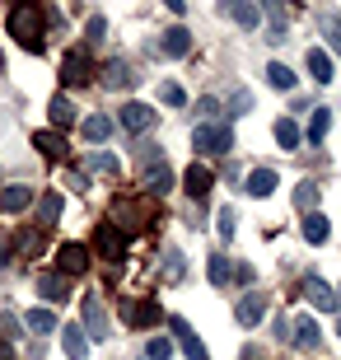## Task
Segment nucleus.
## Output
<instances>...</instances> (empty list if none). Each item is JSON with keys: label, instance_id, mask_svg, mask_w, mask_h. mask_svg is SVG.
<instances>
[{"label": "nucleus", "instance_id": "1", "mask_svg": "<svg viewBox=\"0 0 341 360\" xmlns=\"http://www.w3.org/2000/svg\"><path fill=\"white\" fill-rule=\"evenodd\" d=\"M10 33L19 38V47L42 52V10L38 5H14L10 10Z\"/></svg>", "mask_w": 341, "mask_h": 360}, {"label": "nucleus", "instance_id": "2", "mask_svg": "<svg viewBox=\"0 0 341 360\" xmlns=\"http://www.w3.org/2000/svg\"><path fill=\"white\" fill-rule=\"evenodd\" d=\"M112 215L122 220L117 229H145V225H155V197H117V201H112Z\"/></svg>", "mask_w": 341, "mask_h": 360}, {"label": "nucleus", "instance_id": "3", "mask_svg": "<svg viewBox=\"0 0 341 360\" xmlns=\"http://www.w3.org/2000/svg\"><path fill=\"white\" fill-rule=\"evenodd\" d=\"M192 141H197V150H201V155H229V146H234L229 127H220V122H201Z\"/></svg>", "mask_w": 341, "mask_h": 360}, {"label": "nucleus", "instance_id": "4", "mask_svg": "<svg viewBox=\"0 0 341 360\" xmlns=\"http://www.w3.org/2000/svg\"><path fill=\"white\" fill-rule=\"evenodd\" d=\"M94 66H89V52L84 47H70L66 56H61V84L66 89H75V84H89Z\"/></svg>", "mask_w": 341, "mask_h": 360}, {"label": "nucleus", "instance_id": "5", "mask_svg": "<svg viewBox=\"0 0 341 360\" xmlns=\"http://www.w3.org/2000/svg\"><path fill=\"white\" fill-rule=\"evenodd\" d=\"M79 314H84V333L94 337V342H103L108 337V314H103V304H98V295H89V300H79Z\"/></svg>", "mask_w": 341, "mask_h": 360}, {"label": "nucleus", "instance_id": "6", "mask_svg": "<svg viewBox=\"0 0 341 360\" xmlns=\"http://www.w3.org/2000/svg\"><path fill=\"white\" fill-rule=\"evenodd\" d=\"M94 248L103 253V262H117V257L127 253V239H122L117 225H98V229H94Z\"/></svg>", "mask_w": 341, "mask_h": 360}, {"label": "nucleus", "instance_id": "7", "mask_svg": "<svg viewBox=\"0 0 341 360\" xmlns=\"http://www.w3.org/2000/svg\"><path fill=\"white\" fill-rule=\"evenodd\" d=\"M141 183H145V197H164L173 187V169L164 160H155V164H145V174H141Z\"/></svg>", "mask_w": 341, "mask_h": 360}, {"label": "nucleus", "instance_id": "8", "mask_svg": "<svg viewBox=\"0 0 341 360\" xmlns=\"http://www.w3.org/2000/svg\"><path fill=\"white\" fill-rule=\"evenodd\" d=\"M117 122H122V131H150V127H155V108L150 103H127L117 112Z\"/></svg>", "mask_w": 341, "mask_h": 360}, {"label": "nucleus", "instance_id": "9", "mask_svg": "<svg viewBox=\"0 0 341 360\" xmlns=\"http://www.w3.org/2000/svg\"><path fill=\"white\" fill-rule=\"evenodd\" d=\"M238 328H257V323L266 319V295H257V290H248L243 300H238Z\"/></svg>", "mask_w": 341, "mask_h": 360}, {"label": "nucleus", "instance_id": "10", "mask_svg": "<svg viewBox=\"0 0 341 360\" xmlns=\"http://www.w3.org/2000/svg\"><path fill=\"white\" fill-rule=\"evenodd\" d=\"M183 187H187V197H197V201H206L210 197V187H215V174H210L206 164H192V169H187L183 174Z\"/></svg>", "mask_w": 341, "mask_h": 360}, {"label": "nucleus", "instance_id": "11", "mask_svg": "<svg viewBox=\"0 0 341 360\" xmlns=\"http://www.w3.org/2000/svg\"><path fill=\"white\" fill-rule=\"evenodd\" d=\"M56 262H61V276H79V271L89 267V248L84 243H61Z\"/></svg>", "mask_w": 341, "mask_h": 360}, {"label": "nucleus", "instance_id": "12", "mask_svg": "<svg viewBox=\"0 0 341 360\" xmlns=\"http://www.w3.org/2000/svg\"><path fill=\"white\" fill-rule=\"evenodd\" d=\"M169 328H173V337L183 342V356H187V360H206V342H201V337L192 333L183 319H169Z\"/></svg>", "mask_w": 341, "mask_h": 360}, {"label": "nucleus", "instance_id": "13", "mask_svg": "<svg viewBox=\"0 0 341 360\" xmlns=\"http://www.w3.org/2000/svg\"><path fill=\"white\" fill-rule=\"evenodd\" d=\"M290 342L304 351H314L318 342H323V328H318V319H295L290 323Z\"/></svg>", "mask_w": 341, "mask_h": 360}, {"label": "nucleus", "instance_id": "14", "mask_svg": "<svg viewBox=\"0 0 341 360\" xmlns=\"http://www.w3.org/2000/svg\"><path fill=\"white\" fill-rule=\"evenodd\" d=\"M38 295L52 300V304H61V300H70V281L61 276V271H42L38 276Z\"/></svg>", "mask_w": 341, "mask_h": 360}, {"label": "nucleus", "instance_id": "15", "mask_svg": "<svg viewBox=\"0 0 341 360\" xmlns=\"http://www.w3.org/2000/svg\"><path fill=\"white\" fill-rule=\"evenodd\" d=\"M159 319H164V309H159L155 300H136V304H127V323H131V328H155Z\"/></svg>", "mask_w": 341, "mask_h": 360}, {"label": "nucleus", "instance_id": "16", "mask_svg": "<svg viewBox=\"0 0 341 360\" xmlns=\"http://www.w3.org/2000/svg\"><path fill=\"white\" fill-rule=\"evenodd\" d=\"M28 206H33V187L14 183V187L0 192V211H5V215H19V211H28Z\"/></svg>", "mask_w": 341, "mask_h": 360}, {"label": "nucleus", "instance_id": "17", "mask_svg": "<svg viewBox=\"0 0 341 360\" xmlns=\"http://www.w3.org/2000/svg\"><path fill=\"white\" fill-rule=\"evenodd\" d=\"M304 295H309V304L314 309H323V314H328V309H337V290H332L328 281H309V285H304Z\"/></svg>", "mask_w": 341, "mask_h": 360}, {"label": "nucleus", "instance_id": "18", "mask_svg": "<svg viewBox=\"0 0 341 360\" xmlns=\"http://www.w3.org/2000/svg\"><path fill=\"white\" fill-rule=\"evenodd\" d=\"M61 347H66L70 360H84V356H89V342H84V328H79V323L61 328Z\"/></svg>", "mask_w": 341, "mask_h": 360}, {"label": "nucleus", "instance_id": "19", "mask_svg": "<svg viewBox=\"0 0 341 360\" xmlns=\"http://www.w3.org/2000/svg\"><path fill=\"white\" fill-rule=\"evenodd\" d=\"M159 52H164V56H187V52H192V33H187V28H169L164 42H159Z\"/></svg>", "mask_w": 341, "mask_h": 360}, {"label": "nucleus", "instance_id": "20", "mask_svg": "<svg viewBox=\"0 0 341 360\" xmlns=\"http://www.w3.org/2000/svg\"><path fill=\"white\" fill-rule=\"evenodd\" d=\"M276 187H281L276 169H252V174H248V192H252V197H271Z\"/></svg>", "mask_w": 341, "mask_h": 360}, {"label": "nucleus", "instance_id": "21", "mask_svg": "<svg viewBox=\"0 0 341 360\" xmlns=\"http://www.w3.org/2000/svg\"><path fill=\"white\" fill-rule=\"evenodd\" d=\"M309 75H314V84L332 80V56L323 52V47H309Z\"/></svg>", "mask_w": 341, "mask_h": 360}, {"label": "nucleus", "instance_id": "22", "mask_svg": "<svg viewBox=\"0 0 341 360\" xmlns=\"http://www.w3.org/2000/svg\"><path fill=\"white\" fill-rule=\"evenodd\" d=\"M131 80H136V75H131V66H127L122 56L103 66V84H108V89H122V84H131Z\"/></svg>", "mask_w": 341, "mask_h": 360}, {"label": "nucleus", "instance_id": "23", "mask_svg": "<svg viewBox=\"0 0 341 360\" xmlns=\"http://www.w3.org/2000/svg\"><path fill=\"white\" fill-rule=\"evenodd\" d=\"M328 234H332V229H328V215H304V239H309V243H314V248H318V243H328Z\"/></svg>", "mask_w": 341, "mask_h": 360}, {"label": "nucleus", "instance_id": "24", "mask_svg": "<svg viewBox=\"0 0 341 360\" xmlns=\"http://www.w3.org/2000/svg\"><path fill=\"white\" fill-rule=\"evenodd\" d=\"M61 206H66V201H61V192H42V197H38L42 225H56V220H61Z\"/></svg>", "mask_w": 341, "mask_h": 360}, {"label": "nucleus", "instance_id": "25", "mask_svg": "<svg viewBox=\"0 0 341 360\" xmlns=\"http://www.w3.org/2000/svg\"><path fill=\"white\" fill-rule=\"evenodd\" d=\"M79 131H84V141H108V136H112V122H108V117H98V112H89Z\"/></svg>", "mask_w": 341, "mask_h": 360}, {"label": "nucleus", "instance_id": "26", "mask_svg": "<svg viewBox=\"0 0 341 360\" xmlns=\"http://www.w3.org/2000/svg\"><path fill=\"white\" fill-rule=\"evenodd\" d=\"M266 84H271V89H295V70L290 66H281V61H271V66H266Z\"/></svg>", "mask_w": 341, "mask_h": 360}, {"label": "nucleus", "instance_id": "27", "mask_svg": "<svg viewBox=\"0 0 341 360\" xmlns=\"http://www.w3.org/2000/svg\"><path fill=\"white\" fill-rule=\"evenodd\" d=\"M33 146H38L47 160H61V155H66V141H61V136H52V131H38V136H33Z\"/></svg>", "mask_w": 341, "mask_h": 360}, {"label": "nucleus", "instance_id": "28", "mask_svg": "<svg viewBox=\"0 0 341 360\" xmlns=\"http://www.w3.org/2000/svg\"><path fill=\"white\" fill-rule=\"evenodd\" d=\"M224 14H229L234 24H243V28H257V19H262L257 5H243V0H238V5H224Z\"/></svg>", "mask_w": 341, "mask_h": 360}, {"label": "nucleus", "instance_id": "29", "mask_svg": "<svg viewBox=\"0 0 341 360\" xmlns=\"http://www.w3.org/2000/svg\"><path fill=\"white\" fill-rule=\"evenodd\" d=\"M276 141H281V150H295V146L304 141V131H300L290 117H281V122H276Z\"/></svg>", "mask_w": 341, "mask_h": 360}, {"label": "nucleus", "instance_id": "30", "mask_svg": "<svg viewBox=\"0 0 341 360\" xmlns=\"http://www.w3.org/2000/svg\"><path fill=\"white\" fill-rule=\"evenodd\" d=\"M206 276H210V285H229V276H234V267H229V257H210L206 262Z\"/></svg>", "mask_w": 341, "mask_h": 360}, {"label": "nucleus", "instance_id": "31", "mask_svg": "<svg viewBox=\"0 0 341 360\" xmlns=\"http://www.w3.org/2000/svg\"><path fill=\"white\" fill-rule=\"evenodd\" d=\"M328 127H332V112H328V108H314V117H309V131H304V136L318 146V141L328 136Z\"/></svg>", "mask_w": 341, "mask_h": 360}, {"label": "nucleus", "instance_id": "32", "mask_svg": "<svg viewBox=\"0 0 341 360\" xmlns=\"http://www.w3.org/2000/svg\"><path fill=\"white\" fill-rule=\"evenodd\" d=\"M52 122H56V127H70V122H75V103H70L66 94H56V98H52Z\"/></svg>", "mask_w": 341, "mask_h": 360}, {"label": "nucleus", "instance_id": "33", "mask_svg": "<svg viewBox=\"0 0 341 360\" xmlns=\"http://www.w3.org/2000/svg\"><path fill=\"white\" fill-rule=\"evenodd\" d=\"M42 248V229H19L14 234V253H38Z\"/></svg>", "mask_w": 341, "mask_h": 360}, {"label": "nucleus", "instance_id": "34", "mask_svg": "<svg viewBox=\"0 0 341 360\" xmlns=\"http://www.w3.org/2000/svg\"><path fill=\"white\" fill-rule=\"evenodd\" d=\"M24 323L33 328V333H56V314H52V309H33Z\"/></svg>", "mask_w": 341, "mask_h": 360}, {"label": "nucleus", "instance_id": "35", "mask_svg": "<svg viewBox=\"0 0 341 360\" xmlns=\"http://www.w3.org/2000/svg\"><path fill=\"white\" fill-rule=\"evenodd\" d=\"M89 169H94V174H103V178H117V169H122V164H117V155H108V150H98V155L89 160Z\"/></svg>", "mask_w": 341, "mask_h": 360}, {"label": "nucleus", "instance_id": "36", "mask_svg": "<svg viewBox=\"0 0 341 360\" xmlns=\"http://www.w3.org/2000/svg\"><path fill=\"white\" fill-rule=\"evenodd\" d=\"M159 98H164V103H169V108H183L187 103V94H183V84H159Z\"/></svg>", "mask_w": 341, "mask_h": 360}, {"label": "nucleus", "instance_id": "37", "mask_svg": "<svg viewBox=\"0 0 341 360\" xmlns=\"http://www.w3.org/2000/svg\"><path fill=\"white\" fill-rule=\"evenodd\" d=\"M314 201H318V187H314V183H300V192H295V206L314 215Z\"/></svg>", "mask_w": 341, "mask_h": 360}, {"label": "nucleus", "instance_id": "38", "mask_svg": "<svg viewBox=\"0 0 341 360\" xmlns=\"http://www.w3.org/2000/svg\"><path fill=\"white\" fill-rule=\"evenodd\" d=\"M19 333H24V323L14 319V314H0V337L5 342H19Z\"/></svg>", "mask_w": 341, "mask_h": 360}, {"label": "nucleus", "instance_id": "39", "mask_svg": "<svg viewBox=\"0 0 341 360\" xmlns=\"http://www.w3.org/2000/svg\"><path fill=\"white\" fill-rule=\"evenodd\" d=\"M103 33H108V19H103V14H94L89 24H84V38H89V42H98Z\"/></svg>", "mask_w": 341, "mask_h": 360}, {"label": "nucleus", "instance_id": "40", "mask_svg": "<svg viewBox=\"0 0 341 360\" xmlns=\"http://www.w3.org/2000/svg\"><path fill=\"white\" fill-rule=\"evenodd\" d=\"M173 356V342L169 337H155V342H150V360H169Z\"/></svg>", "mask_w": 341, "mask_h": 360}, {"label": "nucleus", "instance_id": "41", "mask_svg": "<svg viewBox=\"0 0 341 360\" xmlns=\"http://www.w3.org/2000/svg\"><path fill=\"white\" fill-rule=\"evenodd\" d=\"M215 225H220V239H234V211H229V206L215 215Z\"/></svg>", "mask_w": 341, "mask_h": 360}, {"label": "nucleus", "instance_id": "42", "mask_svg": "<svg viewBox=\"0 0 341 360\" xmlns=\"http://www.w3.org/2000/svg\"><path fill=\"white\" fill-rule=\"evenodd\" d=\"M323 28H328L332 47H337V52H341V19H337V14H328V19H323Z\"/></svg>", "mask_w": 341, "mask_h": 360}, {"label": "nucleus", "instance_id": "43", "mask_svg": "<svg viewBox=\"0 0 341 360\" xmlns=\"http://www.w3.org/2000/svg\"><path fill=\"white\" fill-rule=\"evenodd\" d=\"M169 281H183V253L169 248Z\"/></svg>", "mask_w": 341, "mask_h": 360}, {"label": "nucleus", "instance_id": "44", "mask_svg": "<svg viewBox=\"0 0 341 360\" xmlns=\"http://www.w3.org/2000/svg\"><path fill=\"white\" fill-rule=\"evenodd\" d=\"M229 103H234V112H248V108H252V94L243 89V94H234V98H229Z\"/></svg>", "mask_w": 341, "mask_h": 360}, {"label": "nucleus", "instance_id": "45", "mask_svg": "<svg viewBox=\"0 0 341 360\" xmlns=\"http://www.w3.org/2000/svg\"><path fill=\"white\" fill-rule=\"evenodd\" d=\"M234 276H238V285H252V281H257V271H252V267H238Z\"/></svg>", "mask_w": 341, "mask_h": 360}, {"label": "nucleus", "instance_id": "46", "mask_svg": "<svg viewBox=\"0 0 341 360\" xmlns=\"http://www.w3.org/2000/svg\"><path fill=\"white\" fill-rule=\"evenodd\" d=\"M5 262H10V239L0 234V267H5Z\"/></svg>", "mask_w": 341, "mask_h": 360}, {"label": "nucleus", "instance_id": "47", "mask_svg": "<svg viewBox=\"0 0 341 360\" xmlns=\"http://www.w3.org/2000/svg\"><path fill=\"white\" fill-rule=\"evenodd\" d=\"M0 75H5V52H0Z\"/></svg>", "mask_w": 341, "mask_h": 360}, {"label": "nucleus", "instance_id": "48", "mask_svg": "<svg viewBox=\"0 0 341 360\" xmlns=\"http://www.w3.org/2000/svg\"><path fill=\"white\" fill-rule=\"evenodd\" d=\"M337 337H341V323H337Z\"/></svg>", "mask_w": 341, "mask_h": 360}, {"label": "nucleus", "instance_id": "49", "mask_svg": "<svg viewBox=\"0 0 341 360\" xmlns=\"http://www.w3.org/2000/svg\"><path fill=\"white\" fill-rule=\"evenodd\" d=\"M337 304H341V295H337Z\"/></svg>", "mask_w": 341, "mask_h": 360}]
</instances>
